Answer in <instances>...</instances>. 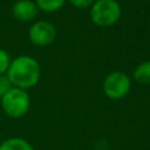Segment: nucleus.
Returning <instances> with one entry per match:
<instances>
[{
    "mask_svg": "<svg viewBox=\"0 0 150 150\" xmlns=\"http://www.w3.org/2000/svg\"><path fill=\"white\" fill-rule=\"evenodd\" d=\"M6 75L13 87L28 90L39 83L41 79V66L30 55H19L12 59Z\"/></svg>",
    "mask_w": 150,
    "mask_h": 150,
    "instance_id": "1",
    "label": "nucleus"
},
{
    "mask_svg": "<svg viewBox=\"0 0 150 150\" xmlns=\"http://www.w3.org/2000/svg\"><path fill=\"white\" fill-rule=\"evenodd\" d=\"M89 16L97 27H112L122 16V7L117 0H95L89 8Z\"/></svg>",
    "mask_w": 150,
    "mask_h": 150,
    "instance_id": "2",
    "label": "nucleus"
},
{
    "mask_svg": "<svg viewBox=\"0 0 150 150\" xmlns=\"http://www.w3.org/2000/svg\"><path fill=\"white\" fill-rule=\"evenodd\" d=\"M30 96L27 90L12 87L1 98L0 105L2 111L12 118L23 117L30 108Z\"/></svg>",
    "mask_w": 150,
    "mask_h": 150,
    "instance_id": "3",
    "label": "nucleus"
},
{
    "mask_svg": "<svg viewBox=\"0 0 150 150\" xmlns=\"http://www.w3.org/2000/svg\"><path fill=\"white\" fill-rule=\"evenodd\" d=\"M102 89L109 100L118 101L129 94L131 89V80L127 73L122 70H112L104 77Z\"/></svg>",
    "mask_w": 150,
    "mask_h": 150,
    "instance_id": "4",
    "label": "nucleus"
},
{
    "mask_svg": "<svg viewBox=\"0 0 150 150\" xmlns=\"http://www.w3.org/2000/svg\"><path fill=\"white\" fill-rule=\"evenodd\" d=\"M29 41L38 47H46L54 42L56 38L55 26L47 20H39L32 23L28 28Z\"/></svg>",
    "mask_w": 150,
    "mask_h": 150,
    "instance_id": "5",
    "label": "nucleus"
},
{
    "mask_svg": "<svg viewBox=\"0 0 150 150\" xmlns=\"http://www.w3.org/2000/svg\"><path fill=\"white\" fill-rule=\"evenodd\" d=\"M39 8L33 0H18L12 6L13 16L21 22H29L36 18Z\"/></svg>",
    "mask_w": 150,
    "mask_h": 150,
    "instance_id": "6",
    "label": "nucleus"
},
{
    "mask_svg": "<svg viewBox=\"0 0 150 150\" xmlns=\"http://www.w3.org/2000/svg\"><path fill=\"white\" fill-rule=\"evenodd\" d=\"M0 150H35L34 146L22 137H9L0 143Z\"/></svg>",
    "mask_w": 150,
    "mask_h": 150,
    "instance_id": "7",
    "label": "nucleus"
},
{
    "mask_svg": "<svg viewBox=\"0 0 150 150\" xmlns=\"http://www.w3.org/2000/svg\"><path fill=\"white\" fill-rule=\"evenodd\" d=\"M132 79L138 84H150V60L142 61L136 66Z\"/></svg>",
    "mask_w": 150,
    "mask_h": 150,
    "instance_id": "8",
    "label": "nucleus"
},
{
    "mask_svg": "<svg viewBox=\"0 0 150 150\" xmlns=\"http://www.w3.org/2000/svg\"><path fill=\"white\" fill-rule=\"evenodd\" d=\"M67 0H34L39 11L45 13H54L61 9Z\"/></svg>",
    "mask_w": 150,
    "mask_h": 150,
    "instance_id": "9",
    "label": "nucleus"
},
{
    "mask_svg": "<svg viewBox=\"0 0 150 150\" xmlns=\"http://www.w3.org/2000/svg\"><path fill=\"white\" fill-rule=\"evenodd\" d=\"M11 62H12V57L6 49L0 48V75H6L11 66Z\"/></svg>",
    "mask_w": 150,
    "mask_h": 150,
    "instance_id": "10",
    "label": "nucleus"
},
{
    "mask_svg": "<svg viewBox=\"0 0 150 150\" xmlns=\"http://www.w3.org/2000/svg\"><path fill=\"white\" fill-rule=\"evenodd\" d=\"M12 83L9 82L7 75H0V98L12 88Z\"/></svg>",
    "mask_w": 150,
    "mask_h": 150,
    "instance_id": "11",
    "label": "nucleus"
},
{
    "mask_svg": "<svg viewBox=\"0 0 150 150\" xmlns=\"http://www.w3.org/2000/svg\"><path fill=\"white\" fill-rule=\"evenodd\" d=\"M70 2L71 6H74L75 8H80V9H86V8H90V6L95 2V0H67Z\"/></svg>",
    "mask_w": 150,
    "mask_h": 150,
    "instance_id": "12",
    "label": "nucleus"
}]
</instances>
